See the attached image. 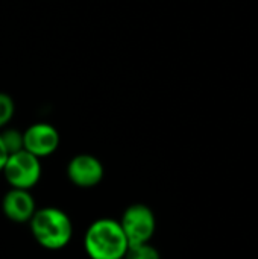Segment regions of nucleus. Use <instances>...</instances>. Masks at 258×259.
Masks as SVG:
<instances>
[{
  "label": "nucleus",
  "mask_w": 258,
  "mask_h": 259,
  "mask_svg": "<svg viewBox=\"0 0 258 259\" xmlns=\"http://www.w3.org/2000/svg\"><path fill=\"white\" fill-rule=\"evenodd\" d=\"M30 222V232L36 243L49 250L64 249L73 235L70 217L59 208L47 206L35 211Z\"/></svg>",
  "instance_id": "2"
},
{
  "label": "nucleus",
  "mask_w": 258,
  "mask_h": 259,
  "mask_svg": "<svg viewBox=\"0 0 258 259\" xmlns=\"http://www.w3.org/2000/svg\"><path fill=\"white\" fill-rule=\"evenodd\" d=\"M2 171L12 188L30 190L38 184L41 178L40 158L33 156L32 153L23 149L20 152L8 155V159Z\"/></svg>",
  "instance_id": "3"
},
{
  "label": "nucleus",
  "mask_w": 258,
  "mask_h": 259,
  "mask_svg": "<svg viewBox=\"0 0 258 259\" xmlns=\"http://www.w3.org/2000/svg\"><path fill=\"white\" fill-rule=\"evenodd\" d=\"M120 226L128 238L129 246H135L151 241L155 234L157 220L149 206L135 203L126 208L122 215Z\"/></svg>",
  "instance_id": "4"
},
{
  "label": "nucleus",
  "mask_w": 258,
  "mask_h": 259,
  "mask_svg": "<svg viewBox=\"0 0 258 259\" xmlns=\"http://www.w3.org/2000/svg\"><path fill=\"white\" fill-rule=\"evenodd\" d=\"M6 159H8V152H6V149H5V146L2 143V138H0V171L3 170Z\"/></svg>",
  "instance_id": "11"
},
{
  "label": "nucleus",
  "mask_w": 258,
  "mask_h": 259,
  "mask_svg": "<svg viewBox=\"0 0 258 259\" xmlns=\"http://www.w3.org/2000/svg\"><path fill=\"white\" fill-rule=\"evenodd\" d=\"M59 146L58 131L46 123H36L23 134V149L36 158L52 155Z\"/></svg>",
  "instance_id": "5"
},
{
  "label": "nucleus",
  "mask_w": 258,
  "mask_h": 259,
  "mask_svg": "<svg viewBox=\"0 0 258 259\" xmlns=\"http://www.w3.org/2000/svg\"><path fill=\"white\" fill-rule=\"evenodd\" d=\"M0 138H2V143L5 146L8 155L23 150V134L21 132L15 131V129H8L0 134Z\"/></svg>",
  "instance_id": "9"
},
{
  "label": "nucleus",
  "mask_w": 258,
  "mask_h": 259,
  "mask_svg": "<svg viewBox=\"0 0 258 259\" xmlns=\"http://www.w3.org/2000/svg\"><path fill=\"white\" fill-rule=\"evenodd\" d=\"M123 259H161V256L151 243H143L129 246Z\"/></svg>",
  "instance_id": "8"
},
{
  "label": "nucleus",
  "mask_w": 258,
  "mask_h": 259,
  "mask_svg": "<svg viewBox=\"0 0 258 259\" xmlns=\"http://www.w3.org/2000/svg\"><path fill=\"white\" fill-rule=\"evenodd\" d=\"M14 111H15V105L12 99L8 94L0 93V127L9 123V120L14 115Z\"/></svg>",
  "instance_id": "10"
},
{
  "label": "nucleus",
  "mask_w": 258,
  "mask_h": 259,
  "mask_svg": "<svg viewBox=\"0 0 258 259\" xmlns=\"http://www.w3.org/2000/svg\"><path fill=\"white\" fill-rule=\"evenodd\" d=\"M84 247L91 259H123L129 243L120 222L99 219L87 229Z\"/></svg>",
  "instance_id": "1"
},
{
  "label": "nucleus",
  "mask_w": 258,
  "mask_h": 259,
  "mask_svg": "<svg viewBox=\"0 0 258 259\" xmlns=\"http://www.w3.org/2000/svg\"><path fill=\"white\" fill-rule=\"evenodd\" d=\"M2 208L5 215L17 223L29 222L36 211L35 200L30 196L29 190H20V188H12L5 194L2 200Z\"/></svg>",
  "instance_id": "7"
},
{
  "label": "nucleus",
  "mask_w": 258,
  "mask_h": 259,
  "mask_svg": "<svg viewBox=\"0 0 258 259\" xmlns=\"http://www.w3.org/2000/svg\"><path fill=\"white\" fill-rule=\"evenodd\" d=\"M67 176L71 184L81 188H91L103 179V165L96 156L82 153L68 162Z\"/></svg>",
  "instance_id": "6"
}]
</instances>
